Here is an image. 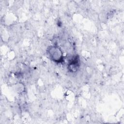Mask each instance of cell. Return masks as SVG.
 Segmentation results:
<instances>
[{
    "mask_svg": "<svg viewBox=\"0 0 124 124\" xmlns=\"http://www.w3.org/2000/svg\"><path fill=\"white\" fill-rule=\"evenodd\" d=\"M49 51L51 57L53 59L54 61H59L61 60L62 53L58 48L52 47L49 49Z\"/></svg>",
    "mask_w": 124,
    "mask_h": 124,
    "instance_id": "cell-1",
    "label": "cell"
}]
</instances>
